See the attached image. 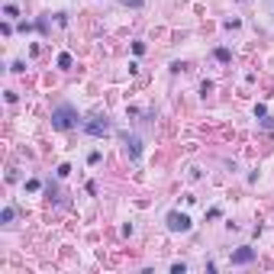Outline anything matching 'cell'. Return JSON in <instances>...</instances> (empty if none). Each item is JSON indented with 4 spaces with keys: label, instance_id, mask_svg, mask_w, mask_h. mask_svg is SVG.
<instances>
[{
    "label": "cell",
    "instance_id": "cell-3",
    "mask_svg": "<svg viewBox=\"0 0 274 274\" xmlns=\"http://www.w3.org/2000/svg\"><path fill=\"white\" fill-rule=\"evenodd\" d=\"M110 129V123H107V117H97L94 123H87V132H94V136H103V132Z\"/></svg>",
    "mask_w": 274,
    "mask_h": 274
},
{
    "label": "cell",
    "instance_id": "cell-1",
    "mask_svg": "<svg viewBox=\"0 0 274 274\" xmlns=\"http://www.w3.org/2000/svg\"><path fill=\"white\" fill-rule=\"evenodd\" d=\"M52 123H55V129H71V126L78 123V113L71 107H58L52 113Z\"/></svg>",
    "mask_w": 274,
    "mask_h": 274
},
{
    "label": "cell",
    "instance_id": "cell-2",
    "mask_svg": "<svg viewBox=\"0 0 274 274\" xmlns=\"http://www.w3.org/2000/svg\"><path fill=\"white\" fill-rule=\"evenodd\" d=\"M168 226H171L174 233H178V229H181V233H187V229H191V219L181 216V213H171V216H168Z\"/></svg>",
    "mask_w": 274,
    "mask_h": 274
},
{
    "label": "cell",
    "instance_id": "cell-4",
    "mask_svg": "<svg viewBox=\"0 0 274 274\" xmlns=\"http://www.w3.org/2000/svg\"><path fill=\"white\" fill-rule=\"evenodd\" d=\"M252 258H255V252H252V248H239V252L233 255V265H248Z\"/></svg>",
    "mask_w": 274,
    "mask_h": 274
}]
</instances>
